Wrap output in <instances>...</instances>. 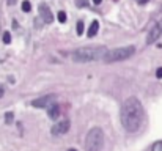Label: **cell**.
I'll use <instances>...</instances> for the list:
<instances>
[{
    "label": "cell",
    "mask_w": 162,
    "mask_h": 151,
    "mask_svg": "<svg viewBox=\"0 0 162 151\" xmlns=\"http://www.w3.org/2000/svg\"><path fill=\"white\" fill-rule=\"evenodd\" d=\"M120 116H121V125L126 131L137 132L145 121V110H143L142 102L137 98H134V96L128 98L121 106Z\"/></svg>",
    "instance_id": "cell-1"
},
{
    "label": "cell",
    "mask_w": 162,
    "mask_h": 151,
    "mask_svg": "<svg viewBox=\"0 0 162 151\" xmlns=\"http://www.w3.org/2000/svg\"><path fill=\"white\" fill-rule=\"evenodd\" d=\"M153 151H162V142H156L153 145Z\"/></svg>",
    "instance_id": "cell-15"
},
{
    "label": "cell",
    "mask_w": 162,
    "mask_h": 151,
    "mask_svg": "<svg viewBox=\"0 0 162 151\" xmlns=\"http://www.w3.org/2000/svg\"><path fill=\"white\" fill-rule=\"evenodd\" d=\"M104 145V132L101 128L90 129L85 139V151H101Z\"/></svg>",
    "instance_id": "cell-4"
},
{
    "label": "cell",
    "mask_w": 162,
    "mask_h": 151,
    "mask_svg": "<svg viewBox=\"0 0 162 151\" xmlns=\"http://www.w3.org/2000/svg\"><path fill=\"white\" fill-rule=\"evenodd\" d=\"M55 96L54 94H46V96H41V98L32 101V106L33 107H39V109H44V107H52L55 104Z\"/></svg>",
    "instance_id": "cell-5"
},
{
    "label": "cell",
    "mask_w": 162,
    "mask_h": 151,
    "mask_svg": "<svg viewBox=\"0 0 162 151\" xmlns=\"http://www.w3.org/2000/svg\"><path fill=\"white\" fill-rule=\"evenodd\" d=\"M60 113H61V107L58 104H54L52 107H49V110H47L49 118H52V120H57L60 116Z\"/></svg>",
    "instance_id": "cell-9"
},
{
    "label": "cell",
    "mask_w": 162,
    "mask_h": 151,
    "mask_svg": "<svg viewBox=\"0 0 162 151\" xmlns=\"http://www.w3.org/2000/svg\"><path fill=\"white\" fill-rule=\"evenodd\" d=\"M134 52H136V47H134V46L110 49V51L105 52L102 61H105V63H117V61H123V60H128L129 57H132Z\"/></svg>",
    "instance_id": "cell-3"
},
{
    "label": "cell",
    "mask_w": 162,
    "mask_h": 151,
    "mask_svg": "<svg viewBox=\"0 0 162 151\" xmlns=\"http://www.w3.org/2000/svg\"><path fill=\"white\" fill-rule=\"evenodd\" d=\"M76 30H77V35H82L83 33V22H77Z\"/></svg>",
    "instance_id": "cell-14"
},
{
    "label": "cell",
    "mask_w": 162,
    "mask_h": 151,
    "mask_svg": "<svg viewBox=\"0 0 162 151\" xmlns=\"http://www.w3.org/2000/svg\"><path fill=\"white\" fill-rule=\"evenodd\" d=\"M101 2H102V0H93V3H95V5H99Z\"/></svg>",
    "instance_id": "cell-18"
},
{
    "label": "cell",
    "mask_w": 162,
    "mask_h": 151,
    "mask_svg": "<svg viewBox=\"0 0 162 151\" xmlns=\"http://www.w3.org/2000/svg\"><path fill=\"white\" fill-rule=\"evenodd\" d=\"M3 43H5V44H10V43H11V35H10V32H5V33H3Z\"/></svg>",
    "instance_id": "cell-13"
},
{
    "label": "cell",
    "mask_w": 162,
    "mask_h": 151,
    "mask_svg": "<svg viewBox=\"0 0 162 151\" xmlns=\"http://www.w3.org/2000/svg\"><path fill=\"white\" fill-rule=\"evenodd\" d=\"M5 121L8 123V125H10V123L13 121V113H11V112H8V113L5 115Z\"/></svg>",
    "instance_id": "cell-16"
},
{
    "label": "cell",
    "mask_w": 162,
    "mask_h": 151,
    "mask_svg": "<svg viewBox=\"0 0 162 151\" xmlns=\"http://www.w3.org/2000/svg\"><path fill=\"white\" fill-rule=\"evenodd\" d=\"M69 126H71L69 120H63V121L58 123V125L52 126V134L54 135H63V134H66L69 131Z\"/></svg>",
    "instance_id": "cell-6"
},
{
    "label": "cell",
    "mask_w": 162,
    "mask_h": 151,
    "mask_svg": "<svg viewBox=\"0 0 162 151\" xmlns=\"http://www.w3.org/2000/svg\"><path fill=\"white\" fill-rule=\"evenodd\" d=\"M68 151H76V149H74V148H71V149H68Z\"/></svg>",
    "instance_id": "cell-20"
},
{
    "label": "cell",
    "mask_w": 162,
    "mask_h": 151,
    "mask_svg": "<svg viewBox=\"0 0 162 151\" xmlns=\"http://www.w3.org/2000/svg\"><path fill=\"white\" fill-rule=\"evenodd\" d=\"M162 33V24H156L151 29V32L148 33V38H146V44H153L154 41L159 38V35Z\"/></svg>",
    "instance_id": "cell-7"
},
{
    "label": "cell",
    "mask_w": 162,
    "mask_h": 151,
    "mask_svg": "<svg viewBox=\"0 0 162 151\" xmlns=\"http://www.w3.org/2000/svg\"><path fill=\"white\" fill-rule=\"evenodd\" d=\"M137 2H139V3H146L148 0H137Z\"/></svg>",
    "instance_id": "cell-19"
},
{
    "label": "cell",
    "mask_w": 162,
    "mask_h": 151,
    "mask_svg": "<svg viewBox=\"0 0 162 151\" xmlns=\"http://www.w3.org/2000/svg\"><path fill=\"white\" fill-rule=\"evenodd\" d=\"M57 17H58V22H61V24L66 22V13H65V11H60Z\"/></svg>",
    "instance_id": "cell-12"
},
{
    "label": "cell",
    "mask_w": 162,
    "mask_h": 151,
    "mask_svg": "<svg viewBox=\"0 0 162 151\" xmlns=\"http://www.w3.org/2000/svg\"><path fill=\"white\" fill-rule=\"evenodd\" d=\"M156 76H157L159 79H162V66H160V68H157V71H156Z\"/></svg>",
    "instance_id": "cell-17"
},
{
    "label": "cell",
    "mask_w": 162,
    "mask_h": 151,
    "mask_svg": "<svg viewBox=\"0 0 162 151\" xmlns=\"http://www.w3.org/2000/svg\"><path fill=\"white\" fill-rule=\"evenodd\" d=\"M107 49L104 46H85L80 49H76L71 52V58L76 63H88V61L102 60Z\"/></svg>",
    "instance_id": "cell-2"
},
{
    "label": "cell",
    "mask_w": 162,
    "mask_h": 151,
    "mask_svg": "<svg viewBox=\"0 0 162 151\" xmlns=\"http://www.w3.org/2000/svg\"><path fill=\"white\" fill-rule=\"evenodd\" d=\"M20 6H22V11H30L32 10V3L29 2V0H24V2H22V5H20Z\"/></svg>",
    "instance_id": "cell-11"
},
{
    "label": "cell",
    "mask_w": 162,
    "mask_h": 151,
    "mask_svg": "<svg viewBox=\"0 0 162 151\" xmlns=\"http://www.w3.org/2000/svg\"><path fill=\"white\" fill-rule=\"evenodd\" d=\"M39 16L43 17V20H44L46 24H51L52 20H54L52 13H51V10H49V6L46 3H41L39 5Z\"/></svg>",
    "instance_id": "cell-8"
},
{
    "label": "cell",
    "mask_w": 162,
    "mask_h": 151,
    "mask_svg": "<svg viewBox=\"0 0 162 151\" xmlns=\"http://www.w3.org/2000/svg\"><path fill=\"white\" fill-rule=\"evenodd\" d=\"M98 30H99V22H98V20H93V22H91V25L88 27V38H91V36H95L96 33H98Z\"/></svg>",
    "instance_id": "cell-10"
}]
</instances>
